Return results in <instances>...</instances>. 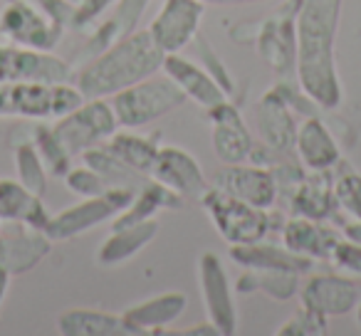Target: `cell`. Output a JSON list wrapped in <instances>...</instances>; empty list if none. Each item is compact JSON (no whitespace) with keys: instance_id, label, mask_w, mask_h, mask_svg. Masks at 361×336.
I'll return each mask as SVG.
<instances>
[{"instance_id":"obj_1","label":"cell","mask_w":361,"mask_h":336,"mask_svg":"<svg viewBox=\"0 0 361 336\" xmlns=\"http://www.w3.org/2000/svg\"><path fill=\"white\" fill-rule=\"evenodd\" d=\"M344 0H300L297 13V75L302 92L322 109L341 104L334 42Z\"/></svg>"},{"instance_id":"obj_2","label":"cell","mask_w":361,"mask_h":336,"mask_svg":"<svg viewBox=\"0 0 361 336\" xmlns=\"http://www.w3.org/2000/svg\"><path fill=\"white\" fill-rule=\"evenodd\" d=\"M164 57L166 55L151 40L149 30H134L97 57L87 60L75 75V87L85 99L114 97L116 92L156 75L164 67Z\"/></svg>"},{"instance_id":"obj_3","label":"cell","mask_w":361,"mask_h":336,"mask_svg":"<svg viewBox=\"0 0 361 336\" xmlns=\"http://www.w3.org/2000/svg\"><path fill=\"white\" fill-rule=\"evenodd\" d=\"M85 101L70 82H0V116L60 119Z\"/></svg>"},{"instance_id":"obj_4","label":"cell","mask_w":361,"mask_h":336,"mask_svg":"<svg viewBox=\"0 0 361 336\" xmlns=\"http://www.w3.org/2000/svg\"><path fill=\"white\" fill-rule=\"evenodd\" d=\"M183 101H186V94L169 75H151L139 85L116 92L109 104L121 126H146L183 106Z\"/></svg>"},{"instance_id":"obj_5","label":"cell","mask_w":361,"mask_h":336,"mask_svg":"<svg viewBox=\"0 0 361 336\" xmlns=\"http://www.w3.org/2000/svg\"><path fill=\"white\" fill-rule=\"evenodd\" d=\"M206 213L211 216L216 230L226 237L231 245H250L262 242L270 232V213L265 208H255L221 188H208L201 196Z\"/></svg>"},{"instance_id":"obj_6","label":"cell","mask_w":361,"mask_h":336,"mask_svg":"<svg viewBox=\"0 0 361 336\" xmlns=\"http://www.w3.org/2000/svg\"><path fill=\"white\" fill-rule=\"evenodd\" d=\"M116 126H119V121H116L114 109L109 101L99 97V99H85L77 109L60 116L52 131H55L57 141L65 146L67 154L75 158V156L85 154L87 149L109 139L116 131Z\"/></svg>"},{"instance_id":"obj_7","label":"cell","mask_w":361,"mask_h":336,"mask_svg":"<svg viewBox=\"0 0 361 336\" xmlns=\"http://www.w3.org/2000/svg\"><path fill=\"white\" fill-rule=\"evenodd\" d=\"M136 193L131 188L124 186H111L104 196L85 198L77 206L62 211L60 216H52L45 225V232L50 240H70L82 232L92 230L99 223L114 220L124 208H129V203L134 201Z\"/></svg>"},{"instance_id":"obj_8","label":"cell","mask_w":361,"mask_h":336,"mask_svg":"<svg viewBox=\"0 0 361 336\" xmlns=\"http://www.w3.org/2000/svg\"><path fill=\"white\" fill-rule=\"evenodd\" d=\"M203 13V0H164V8L156 13L146 30L164 55H173L196 40Z\"/></svg>"},{"instance_id":"obj_9","label":"cell","mask_w":361,"mask_h":336,"mask_svg":"<svg viewBox=\"0 0 361 336\" xmlns=\"http://www.w3.org/2000/svg\"><path fill=\"white\" fill-rule=\"evenodd\" d=\"M72 65L45 50L0 45V82H72Z\"/></svg>"},{"instance_id":"obj_10","label":"cell","mask_w":361,"mask_h":336,"mask_svg":"<svg viewBox=\"0 0 361 336\" xmlns=\"http://www.w3.org/2000/svg\"><path fill=\"white\" fill-rule=\"evenodd\" d=\"M0 32L16 45L45 52H50L62 37V27H57L32 0H11L0 13Z\"/></svg>"},{"instance_id":"obj_11","label":"cell","mask_w":361,"mask_h":336,"mask_svg":"<svg viewBox=\"0 0 361 336\" xmlns=\"http://www.w3.org/2000/svg\"><path fill=\"white\" fill-rule=\"evenodd\" d=\"M297 13L300 0H285L277 15L260 25L257 52L275 72H292L297 67Z\"/></svg>"},{"instance_id":"obj_12","label":"cell","mask_w":361,"mask_h":336,"mask_svg":"<svg viewBox=\"0 0 361 336\" xmlns=\"http://www.w3.org/2000/svg\"><path fill=\"white\" fill-rule=\"evenodd\" d=\"M198 282H201L198 287H201L208 321L216 324L223 336H233L238 331V311L233 304L231 282L221 265V257L213 252H203L198 260Z\"/></svg>"},{"instance_id":"obj_13","label":"cell","mask_w":361,"mask_h":336,"mask_svg":"<svg viewBox=\"0 0 361 336\" xmlns=\"http://www.w3.org/2000/svg\"><path fill=\"white\" fill-rule=\"evenodd\" d=\"M211 119V141H213V154L223 161L226 166L243 163L250 158L252 154V136L247 131L245 121H243L240 111L231 104V101H221L218 106L206 111Z\"/></svg>"},{"instance_id":"obj_14","label":"cell","mask_w":361,"mask_h":336,"mask_svg":"<svg viewBox=\"0 0 361 336\" xmlns=\"http://www.w3.org/2000/svg\"><path fill=\"white\" fill-rule=\"evenodd\" d=\"M47 255H50V237L40 228L11 223V228L0 230V265L11 275L32 270Z\"/></svg>"},{"instance_id":"obj_15","label":"cell","mask_w":361,"mask_h":336,"mask_svg":"<svg viewBox=\"0 0 361 336\" xmlns=\"http://www.w3.org/2000/svg\"><path fill=\"white\" fill-rule=\"evenodd\" d=\"M151 178L173 188L183 198H201L211 188L206 183V176H203L198 161L188 151L178 149V146H164V149H159L156 163L151 168Z\"/></svg>"},{"instance_id":"obj_16","label":"cell","mask_w":361,"mask_h":336,"mask_svg":"<svg viewBox=\"0 0 361 336\" xmlns=\"http://www.w3.org/2000/svg\"><path fill=\"white\" fill-rule=\"evenodd\" d=\"M302 306L319 311L322 316H344L359 301V285L349 277L339 275H314L300 290Z\"/></svg>"},{"instance_id":"obj_17","label":"cell","mask_w":361,"mask_h":336,"mask_svg":"<svg viewBox=\"0 0 361 336\" xmlns=\"http://www.w3.org/2000/svg\"><path fill=\"white\" fill-rule=\"evenodd\" d=\"M216 188L250 203L255 208H270L277 201V183L270 168L233 163L216 176Z\"/></svg>"},{"instance_id":"obj_18","label":"cell","mask_w":361,"mask_h":336,"mask_svg":"<svg viewBox=\"0 0 361 336\" xmlns=\"http://www.w3.org/2000/svg\"><path fill=\"white\" fill-rule=\"evenodd\" d=\"M255 121L262 141L270 151L290 156L295 151L297 121L290 111V104L277 89H270L255 106Z\"/></svg>"},{"instance_id":"obj_19","label":"cell","mask_w":361,"mask_h":336,"mask_svg":"<svg viewBox=\"0 0 361 336\" xmlns=\"http://www.w3.org/2000/svg\"><path fill=\"white\" fill-rule=\"evenodd\" d=\"M161 70L180 87V92L186 94V99H193L206 111L228 99V94L221 89V85L206 72V67L196 65V62H191V60H183L178 52L166 55Z\"/></svg>"},{"instance_id":"obj_20","label":"cell","mask_w":361,"mask_h":336,"mask_svg":"<svg viewBox=\"0 0 361 336\" xmlns=\"http://www.w3.org/2000/svg\"><path fill=\"white\" fill-rule=\"evenodd\" d=\"M341 237H344V232L322 225L319 220H310V218H300V216H292L282 225V242L292 252L310 257V260L331 262V255H334Z\"/></svg>"},{"instance_id":"obj_21","label":"cell","mask_w":361,"mask_h":336,"mask_svg":"<svg viewBox=\"0 0 361 336\" xmlns=\"http://www.w3.org/2000/svg\"><path fill=\"white\" fill-rule=\"evenodd\" d=\"M186 306H188V297L183 292H164V294H156L151 299L126 309L121 316H124L131 336H136V334H149V331L164 329L166 324L178 319L186 311Z\"/></svg>"},{"instance_id":"obj_22","label":"cell","mask_w":361,"mask_h":336,"mask_svg":"<svg viewBox=\"0 0 361 336\" xmlns=\"http://www.w3.org/2000/svg\"><path fill=\"white\" fill-rule=\"evenodd\" d=\"M149 3L151 0H116L114 6H111L114 13H111L99 25V30L90 37L85 50L80 52V60H85V62L92 60V57H97L99 52H104L109 45H114L116 40L131 35V32L136 30V25H139L141 15H144Z\"/></svg>"},{"instance_id":"obj_23","label":"cell","mask_w":361,"mask_h":336,"mask_svg":"<svg viewBox=\"0 0 361 336\" xmlns=\"http://www.w3.org/2000/svg\"><path fill=\"white\" fill-rule=\"evenodd\" d=\"M295 151L302 163L312 171H329L341 158L334 136L329 134L324 121L317 119V116H310L305 124L297 126Z\"/></svg>"},{"instance_id":"obj_24","label":"cell","mask_w":361,"mask_h":336,"mask_svg":"<svg viewBox=\"0 0 361 336\" xmlns=\"http://www.w3.org/2000/svg\"><path fill=\"white\" fill-rule=\"evenodd\" d=\"M231 260L243 265L245 270H290V272H310L314 260L297 255L287 245H231Z\"/></svg>"},{"instance_id":"obj_25","label":"cell","mask_w":361,"mask_h":336,"mask_svg":"<svg viewBox=\"0 0 361 336\" xmlns=\"http://www.w3.org/2000/svg\"><path fill=\"white\" fill-rule=\"evenodd\" d=\"M292 213L310 220H326L334 216L336 198H334V178L329 171H314L312 176L302 178V183L295 188L290 198Z\"/></svg>"},{"instance_id":"obj_26","label":"cell","mask_w":361,"mask_h":336,"mask_svg":"<svg viewBox=\"0 0 361 336\" xmlns=\"http://www.w3.org/2000/svg\"><path fill=\"white\" fill-rule=\"evenodd\" d=\"M50 216L37 193L27 191L20 181H0V223H25L45 230Z\"/></svg>"},{"instance_id":"obj_27","label":"cell","mask_w":361,"mask_h":336,"mask_svg":"<svg viewBox=\"0 0 361 336\" xmlns=\"http://www.w3.org/2000/svg\"><path fill=\"white\" fill-rule=\"evenodd\" d=\"M159 235V225L156 220H144L136 225L116 228L109 237L104 240V245L97 252V262L104 267H116L124 265L126 260H131L134 255H139L154 237Z\"/></svg>"},{"instance_id":"obj_28","label":"cell","mask_w":361,"mask_h":336,"mask_svg":"<svg viewBox=\"0 0 361 336\" xmlns=\"http://www.w3.org/2000/svg\"><path fill=\"white\" fill-rule=\"evenodd\" d=\"M183 206V196L176 193L173 188L164 186L159 181H149L144 183L139 193L134 196V201L129 203V208L119 213L114 218V230L116 228H126V225H136V223H144V220H154V216L164 208H180Z\"/></svg>"},{"instance_id":"obj_29","label":"cell","mask_w":361,"mask_h":336,"mask_svg":"<svg viewBox=\"0 0 361 336\" xmlns=\"http://www.w3.org/2000/svg\"><path fill=\"white\" fill-rule=\"evenodd\" d=\"M57 331L65 336H131L124 316L94 309H70L60 314Z\"/></svg>"},{"instance_id":"obj_30","label":"cell","mask_w":361,"mask_h":336,"mask_svg":"<svg viewBox=\"0 0 361 336\" xmlns=\"http://www.w3.org/2000/svg\"><path fill=\"white\" fill-rule=\"evenodd\" d=\"M238 292H262L275 301H290L300 292V272L290 270H247L238 280Z\"/></svg>"},{"instance_id":"obj_31","label":"cell","mask_w":361,"mask_h":336,"mask_svg":"<svg viewBox=\"0 0 361 336\" xmlns=\"http://www.w3.org/2000/svg\"><path fill=\"white\" fill-rule=\"evenodd\" d=\"M109 146L131 171L141 173V176H151V168L156 163V156H159L161 146L156 144V139L149 136H139V134H129V131H121V134H111L109 136Z\"/></svg>"},{"instance_id":"obj_32","label":"cell","mask_w":361,"mask_h":336,"mask_svg":"<svg viewBox=\"0 0 361 336\" xmlns=\"http://www.w3.org/2000/svg\"><path fill=\"white\" fill-rule=\"evenodd\" d=\"M82 158H85V163L90 166V168H94L109 186L131 188L141 181V173L131 171L129 166H126L109 146H99V144L92 146V149H87L85 154H82Z\"/></svg>"},{"instance_id":"obj_33","label":"cell","mask_w":361,"mask_h":336,"mask_svg":"<svg viewBox=\"0 0 361 336\" xmlns=\"http://www.w3.org/2000/svg\"><path fill=\"white\" fill-rule=\"evenodd\" d=\"M16 171L18 181L27 188V191L42 196L47 188V168L40 158V151L35 144H20L16 149Z\"/></svg>"},{"instance_id":"obj_34","label":"cell","mask_w":361,"mask_h":336,"mask_svg":"<svg viewBox=\"0 0 361 336\" xmlns=\"http://www.w3.org/2000/svg\"><path fill=\"white\" fill-rule=\"evenodd\" d=\"M336 176H334V198L336 206L361 220V173H356L346 161H336L334 163Z\"/></svg>"},{"instance_id":"obj_35","label":"cell","mask_w":361,"mask_h":336,"mask_svg":"<svg viewBox=\"0 0 361 336\" xmlns=\"http://www.w3.org/2000/svg\"><path fill=\"white\" fill-rule=\"evenodd\" d=\"M32 136H35V146H37V151H40V158H42V163H45L47 173H52V176H57V178L67 176L72 156L67 154L65 146L57 141L52 126H42V124L35 126Z\"/></svg>"},{"instance_id":"obj_36","label":"cell","mask_w":361,"mask_h":336,"mask_svg":"<svg viewBox=\"0 0 361 336\" xmlns=\"http://www.w3.org/2000/svg\"><path fill=\"white\" fill-rule=\"evenodd\" d=\"M326 334V316L302 306L292 319L277 329V336H322Z\"/></svg>"},{"instance_id":"obj_37","label":"cell","mask_w":361,"mask_h":336,"mask_svg":"<svg viewBox=\"0 0 361 336\" xmlns=\"http://www.w3.org/2000/svg\"><path fill=\"white\" fill-rule=\"evenodd\" d=\"M65 181H67V188H70L72 193H77V196H82V198L104 196V193L111 188L109 183H106L104 178L94 171V168H90V166H82V168H70V171H67V176H65Z\"/></svg>"},{"instance_id":"obj_38","label":"cell","mask_w":361,"mask_h":336,"mask_svg":"<svg viewBox=\"0 0 361 336\" xmlns=\"http://www.w3.org/2000/svg\"><path fill=\"white\" fill-rule=\"evenodd\" d=\"M193 42L198 45L196 50H198V57H201V65L206 67L208 75H211L213 80L221 85V89L231 97L233 92H235V87H233V77L228 75V70H226V65L221 62V57L213 52V47L208 45V40L203 35H196V40H193Z\"/></svg>"},{"instance_id":"obj_39","label":"cell","mask_w":361,"mask_h":336,"mask_svg":"<svg viewBox=\"0 0 361 336\" xmlns=\"http://www.w3.org/2000/svg\"><path fill=\"white\" fill-rule=\"evenodd\" d=\"M116 0H82L75 6V13H72V20H70V27L75 30H82L87 27L90 23H94L97 18H102L111 6H114Z\"/></svg>"},{"instance_id":"obj_40","label":"cell","mask_w":361,"mask_h":336,"mask_svg":"<svg viewBox=\"0 0 361 336\" xmlns=\"http://www.w3.org/2000/svg\"><path fill=\"white\" fill-rule=\"evenodd\" d=\"M331 262H334L336 267H341V270L354 272V275L361 277V245L359 242H351V240H346V237H341L334 255H331Z\"/></svg>"},{"instance_id":"obj_41","label":"cell","mask_w":361,"mask_h":336,"mask_svg":"<svg viewBox=\"0 0 361 336\" xmlns=\"http://www.w3.org/2000/svg\"><path fill=\"white\" fill-rule=\"evenodd\" d=\"M183 334H188V336H223L221 334V329H218L216 324H211V321H208V324H201V326H191V329H186L183 331Z\"/></svg>"},{"instance_id":"obj_42","label":"cell","mask_w":361,"mask_h":336,"mask_svg":"<svg viewBox=\"0 0 361 336\" xmlns=\"http://www.w3.org/2000/svg\"><path fill=\"white\" fill-rule=\"evenodd\" d=\"M341 232H344V237H346V240H351V242H359V245H361V220L349 223V225H346Z\"/></svg>"},{"instance_id":"obj_43","label":"cell","mask_w":361,"mask_h":336,"mask_svg":"<svg viewBox=\"0 0 361 336\" xmlns=\"http://www.w3.org/2000/svg\"><path fill=\"white\" fill-rule=\"evenodd\" d=\"M11 272L6 270V267L0 265V306H3V301H6V294H8V287H11Z\"/></svg>"},{"instance_id":"obj_44","label":"cell","mask_w":361,"mask_h":336,"mask_svg":"<svg viewBox=\"0 0 361 336\" xmlns=\"http://www.w3.org/2000/svg\"><path fill=\"white\" fill-rule=\"evenodd\" d=\"M203 3H213V6H240V3H260V0H203Z\"/></svg>"},{"instance_id":"obj_45","label":"cell","mask_w":361,"mask_h":336,"mask_svg":"<svg viewBox=\"0 0 361 336\" xmlns=\"http://www.w3.org/2000/svg\"><path fill=\"white\" fill-rule=\"evenodd\" d=\"M356 321L361 324V301H356Z\"/></svg>"},{"instance_id":"obj_46","label":"cell","mask_w":361,"mask_h":336,"mask_svg":"<svg viewBox=\"0 0 361 336\" xmlns=\"http://www.w3.org/2000/svg\"><path fill=\"white\" fill-rule=\"evenodd\" d=\"M67 3H72V6H77V3H82V0H67Z\"/></svg>"}]
</instances>
